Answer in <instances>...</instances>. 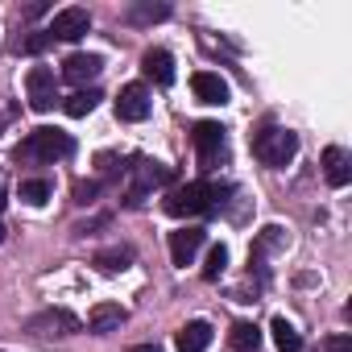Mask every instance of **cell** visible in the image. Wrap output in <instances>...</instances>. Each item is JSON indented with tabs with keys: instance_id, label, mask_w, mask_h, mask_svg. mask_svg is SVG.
<instances>
[{
	"instance_id": "6da1fadb",
	"label": "cell",
	"mask_w": 352,
	"mask_h": 352,
	"mask_svg": "<svg viewBox=\"0 0 352 352\" xmlns=\"http://www.w3.org/2000/svg\"><path fill=\"white\" fill-rule=\"evenodd\" d=\"M232 187H224V183H183V187H170L166 191V212L170 216H204V212H212L216 208V199H224Z\"/></svg>"
},
{
	"instance_id": "7a4b0ae2",
	"label": "cell",
	"mask_w": 352,
	"mask_h": 352,
	"mask_svg": "<svg viewBox=\"0 0 352 352\" xmlns=\"http://www.w3.org/2000/svg\"><path fill=\"white\" fill-rule=\"evenodd\" d=\"M294 153H298V133H290V129H282V124H265V129L253 137V157H257L261 166L282 170L286 162H294Z\"/></svg>"
},
{
	"instance_id": "3957f363",
	"label": "cell",
	"mask_w": 352,
	"mask_h": 352,
	"mask_svg": "<svg viewBox=\"0 0 352 352\" xmlns=\"http://www.w3.org/2000/svg\"><path fill=\"white\" fill-rule=\"evenodd\" d=\"M71 149H75L71 133H63V129H34L17 145V162H54V157H67Z\"/></svg>"
},
{
	"instance_id": "277c9868",
	"label": "cell",
	"mask_w": 352,
	"mask_h": 352,
	"mask_svg": "<svg viewBox=\"0 0 352 352\" xmlns=\"http://www.w3.org/2000/svg\"><path fill=\"white\" fill-rule=\"evenodd\" d=\"M166 183H174V170H170V166H162V162L141 157V162L133 166V183L124 187V204H129V208H137L153 187H166Z\"/></svg>"
},
{
	"instance_id": "5b68a950",
	"label": "cell",
	"mask_w": 352,
	"mask_h": 352,
	"mask_svg": "<svg viewBox=\"0 0 352 352\" xmlns=\"http://www.w3.org/2000/svg\"><path fill=\"white\" fill-rule=\"evenodd\" d=\"M25 96H30V108L34 112H50L54 100H58V79L50 67H30L25 75Z\"/></svg>"
},
{
	"instance_id": "8992f818",
	"label": "cell",
	"mask_w": 352,
	"mask_h": 352,
	"mask_svg": "<svg viewBox=\"0 0 352 352\" xmlns=\"http://www.w3.org/2000/svg\"><path fill=\"white\" fill-rule=\"evenodd\" d=\"M191 137H195V149H199V162H204L208 170H216V166L224 162V153H228V149H224V129H220L216 120H199Z\"/></svg>"
},
{
	"instance_id": "52a82bcc",
	"label": "cell",
	"mask_w": 352,
	"mask_h": 352,
	"mask_svg": "<svg viewBox=\"0 0 352 352\" xmlns=\"http://www.w3.org/2000/svg\"><path fill=\"white\" fill-rule=\"evenodd\" d=\"M87 30H91L87 9H75V5H71V9H58V13H54V21H50V30H46V34H50V38H58V42H79Z\"/></svg>"
},
{
	"instance_id": "ba28073f",
	"label": "cell",
	"mask_w": 352,
	"mask_h": 352,
	"mask_svg": "<svg viewBox=\"0 0 352 352\" xmlns=\"http://www.w3.org/2000/svg\"><path fill=\"white\" fill-rule=\"evenodd\" d=\"M149 108H153V100H149L145 83H124L120 87V96H116V116L120 120H145Z\"/></svg>"
},
{
	"instance_id": "9c48e42d",
	"label": "cell",
	"mask_w": 352,
	"mask_h": 352,
	"mask_svg": "<svg viewBox=\"0 0 352 352\" xmlns=\"http://www.w3.org/2000/svg\"><path fill=\"white\" fill-rule=\"evenodd\" d=\"M204 241H208L204 228H179V232H170V261L174 265H191L195 253L204 249Z\"/></svg>"
},
{
	"instance_id": "30bf717a",
	"label": "cell",
	"mask_w": 352,
	"mask_h": 352,
	"mask_svg": "<svg viewBox=\"0 0 352 352\" xmlns=\"http://www.w3.org/2000/svg\"><path fill=\"white\" fill-rule=\"evenodd\" d=\"M191 91L199 104H228V83L216 71H195L191 75Z\"/></svg>"
},
{
	"instance_id": "8fae6325",
	"label": "cell",
	"mask_w": 352,
	"mask_h": 352,
	"mask_svg": "<svg viewBox=\"0 0 352 352\" xmlns=\"http://www.w3.org/2000/svg\"><path fill=\"white\" fill-rule=\"evenodd\" d=\"M323 174H327L331 187H348V183H352V157H348V149L327 145V149H323Z\"/></svg>"
},
{
	"instance_id": "7c38bea8",
	"label": "cell",
	"mask_w": 352,
	"mask_h": 352,
	"mask_svg": "<svg viewBox=\"0 0 352 352\" xmlns=\"http://www.w3.org/2000/svg\"><path fill=\"white\" fill-rule=\"evenodd\" d=\"M124 319H129V315H124L120 302H96V307L87 311V331H96V336H104V331H120Z\"/></svg>"
},
{
	"instance_id": "4fadbf2b",
	"label": "cell",
	"mask_w": 352,
	"mask_h": 352,
	"mask_svg": "<svg viewBox=\"0 0 352 352\" xmlns=\"http://www.w3.org/2000/svg\"><path fill=\"white\" fill-rule=\"evenodd\" d=\"M208 344H212V323L208 319H191L179 336H174V348L179 352H208Z\"/></svg>"
},
{
	"instance_id": "5bb4252c",
	"label": "cell",
	"mask_w": 352,
	"mask_h": 352,
	"mask_svg": "<svg viewBox=\"0 0 352 352\" xmlns=\"http://www.w3.org/2000/svg\"><path fill=\"white\" fill-rule=\"evenodd\" d=\"M104 71V58L100 54H71L67 63H63V79L67 83H87V79H96Z\"/></svg>"
},
{
	"instance_id": "9a60e30c",
	"label": "cell",
	"mask_w": 352,
	"mask_h": 352,
	"mask_svg": "<svg viewBox=\"0 0 352 352\" xmlns=\"http://www.w3.org/2000/svg\"><path fill=\"white\" fill-rule=\"evenodd\" d=\"M141 71H145L157 87H170V83H174V58H170V50H145Z\"/></svg>"
},
{
	"instance_id": "2e32d148",
	"label": "cell",
	"mask_w": 352,
	"mask_h": 352,
	"mask_svg": "<svg viewBox=\"0 0 352 352\" xmlns=\"http://www.w3.org/2000/svg\"><path fill=\"white\" fill-rule=\"evenodd\" d=\"M270 331H274V344H278V352H298L302 348V336H298V327L290 323V319H274L270 323Z\"/></svg>"
},
{
	"instance_id": "e0dca14e",
	"label": "cell",
	"mask_w": 352,
	"mask_h": 352,
	"mask_svg": "<svg viewBox=\"0 0 352 352\" xmlns=\"http://www.w3.org/2000/svg\"><path fill=\"white\" fill-rule=\"evenodd\" d=\"M228 344H232L236 352H257V344H261V331H257V323H232V331H228Z\"/></svg>"
},
{
	"instance_id": "ac0fdd59",
	"label": "cell",
	"mask_w": 352,
	"mask_h": 352,
	"mask_svg": "<svg viewBox=\"0 0 352 352\" xmlns=\"http://www.w3.org/2000/svg\"><path fill=\"white\" fill-rule=\"evenodd\" d=\"M96 265L104 270V274H120V270H129L133 265V249H104V253H96Z\"/></svg>"
},
{
	"instance_id": "d6986e66",
	"label": "cell",
	"mask_w": 352,
	"mask_h": 352,
	"mask_svg": "<svg viewBox=\"0 0 352 352\" xmlns=\"http://www.w3.org/2000/svg\"><path fill=\"white\" fill-rule=\"evenodd\" d=\"M104 96L96 91V87H87V91H75L63 108H67V116H87V112H96V104H100Z\"/></svg>"
},
{
	"instance_id": "ffe728a7",
	"label": "cell",
	"mask_w": 352,
	"mask_h": 352,
	"mask_svg": "<svg viewBox=\"0 0 352 352\" xmlns=\"http://www.w3.org/2000/svg\"><path fill=\"white\" fill-rule=\"evenodd\" d=\"M224 270H228V249H224V245H212V249H208V261H204V278L216 282Z\"/></svg>"
},
{
	"instance_id": "44dd1931",
	"label": "cell",
	"mask_w": 352,
	"mask_h": 352,
	"mask_svg": "<svg viewBox=\"0 0 352 352\" xmlns=\"http://www.w3.org/2000/svg\"><path fill=\"white\" fill-rule=\"evenodd\" d=\"M21 199L34 204V208H42V204L50 199V183H46V179H25V183H21Z\"/></svg>"
},
{
	"instance_id": "7402d4cb",
	"label": "cell",
	"mask_w": 352,
	"mask_h": 352,
	"mask_svg": "<svg viewBox=\"0 0 352 352\" xmlns=\"http://www.w3.org/2000/svg\"><path fill=\"white\" fill-rule=\"evenodd\" d=\"M166 17H170L166 5H137L133 9V21H166Z\"/></svg>"
},
{
	"instance_id": "603a6c76",
	"label": "cell",
	"mask_w": 352,
	"mask_h": 352,
	"mask_svg": "<svg viewBox=\"0 0 352 352\" xmlns=\"http://www.w3.org/2000/svg\"><path fill=\"white\" fill-rule=\"evenodd\" d=\"M323 352H352V336H348V331L327 336V340H323Z\"/></svg>"
},
{
	"instance_id": "cb8c5ba5",
	"label": "cell",
	"mask_w": 352,
	"mask_h": 352,
	"mask_svg": "<svg viewBox=\"0 0 352 352\" xmlns=\"http://www.w3.org/2000/svg\"><path fill=\"white\" fill-rule=\"evenodd\" d=\"M50 42H54V38H50V34H30V38H25V42H21V50H25V54H42V50H46V46H50Z\"/></svg>"
},
{
	"instance_id": "d4e9b609",
	"label": "cell",
	"mask_w": 352,
	"mask_h": 352,
	"mask_svg": "<svg viewBox=\"0 0 352 352\" xmlns=\"http://www.w3.org/2000/svg\"><path fill=\"white\" fill-rule=\"evenodd\" d=\"M96 191H100L96 183H79V187H75V204H91V199H96Z\"/></svg>"
},
{
	"instance_id": "484cf974",
	"label": "cell",
	"mask_w": 352,
	"mask_h": 352,
	"mask_svg": "<svg viewBox=\"0 0 352 352\" xmlns=\"http://www.w3.org/2000/svg\"><path fill=\"white\" fill-rule=\"evenodd\" d=\"M129 352H162L157 344H137V348H129Z\"/></svg>"
},
{
	"instance_id": "4316f807",
	"label": "cell",
	"mask_w": 352,
	"mask_h": 352,
	"mask_svg": "<svg viewBox=\"0 0 352 352\" xmlns=\"http://www.w3.org/2000/svg\"><path fill=\"white\" fill-rule=\"evenodd\" d=\"M0 212H5V187H0Z\"/></svg>"
},
{
	"instance_id": "83f0119b",
	"label": "cell",
	"mask_w": 352,
	"mask_h": 352,
	"mask_svg": "<svg viewBox=\"0 0 352 352\" xmlns=\"http://www.w3.org/2000/svg\"><path fill=\"white\" fill-rule=\"evenodd\" d=\"M0 241H5V224H0Z\"/></svg>"
}]
</instances>
